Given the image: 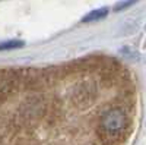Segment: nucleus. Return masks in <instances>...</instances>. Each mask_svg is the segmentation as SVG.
I'll return each mask as SVG.
<instances>
[{"label":"nucleus","instance_id":"39448f33","mask_svg":"<svg viewBox=\"0 0 146 145\" xmlns=\"http://www.w3.org/2000/svg\"><path fill=\"white\" fill-rule=\"evenodd\" d=\"M136 2H137V0H123V2H120V3H117V5L114 6V10H115V12H120V10H123V9L131 6V5H135Z\"/></svg>","mask_w":146,"mask_h":145},{"label":"nucleus","instance_id":"f03ea898","mask_svg":"<svg viewBox=\"0 0 146 145\" xmlns=\"http://www.w3.org/2000/svg\"><path fill=\"white\" fill-rule=\"evenodd\" d=\"M96 95V87L92 82H79L70 90V100L75 106H88Z\"/></svg>","mask_w":146,"mask_h":145},{"label":"nucleus","instance_id":"f257e3e1","mask_svg":"<svg viewBox=\"0 0 146 145\" xmlns=\"http://www.w3.org/2000/svg\"><path fill=\"white\" fill-rule=\"evenodd\" d=\"M127 122H129V117L126 114V112L123 108H111L108 110L104 117H102V129L107 132L108 135H120L123 134L127 128Z\"/></svg>","mask_w":146,"mask_h":145},{"label":"nucleus","instance_id":"7ed1b4c3","mask_svg":"<svg viewBox=\"0 0 146 145\" xmlns=\"http://www.w3.org/2000/svg\"><path fill=\"white\" fill-rule=\"evenodd\" d=\"M108 15V9L107 7H101V9H95V10H91L88 15H85L82 18V22L83 23H88V22H95V21H100L102 18H105Z\"/></svg>","mask_w":146,"mask_h":145},{"label":"nucleus","instance_id":"20e7f679","mask_svg":"<svg viewBox=\"0 0 146 145\" xmlns=\"http://www.w3.org/2000/svg\"><path fill=\"white\" fill-rule=\"evenodd\" d=\"M23 45H25V43L19 41V40L5 41V43H0V51H3V50H15V48H21Z\"/></svg>","mask_w":146,"mask_h":145}]
</instances>
